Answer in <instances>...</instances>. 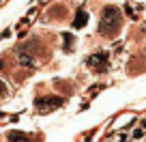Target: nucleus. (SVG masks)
Returning a JSON list of instances; mask_svg holds the SVG:
<instances>
[{
  "label": "nucleus",
  "mask_w": 146,
  "mask_h": 142,
  "mask_svg": "<svg viewBox=\"0 0 146 142\" xmlns=\"http://www.w3.org/2000/svg\"><path fill=\"white\" fill-rule=\"evenodd\" d=\"M101 35L105 37H114L120 30V11L116 7H105L103 9V17H101Z\"/></svg>",
  "instance_id": "obj_1"
},
{
  "label": "nucleus",
  "mask_w": 146,
  "mask_h": 142,
  "mask_svg": "<svg viewBox=\"0 0 146 142\" xmlns=\"http://www.w3.org/2000/svg\"><path fill=\"white\" fill-rule=\"evenodd\" d=\"M64 99H60V97L52 95V97H39V99H35V108L41 112H50L54 110V108H58V105H62Z\"/></svg>",
  "instance_id": "obj_2"
},
{
  "label": "nucleus",
  "mask_w": 146,
  "mask_h": 142,
  "mask_svg": "<svg viewBox=\"0 0 146 142\" xmlns=\"http://www.w3.org/2000/svg\"><path fill=\"white\" fill-rule=\"evenodd\" d=\"M108 58H110L108 54H95V56H90V58L86 60V65L92 67V69H97V71H103V69H108Z\"/></svg>",
  "instance_id": "obj_3"
},
{
  "label": "nucleus",
  "mask_w": 146,
  "mask_h": 142,
  "mask_svg": "<svg viewBox=\"0 0 146 142\" xmlns=\"http://www.w3.org/2000/svg\"><path fill=\"white\" fill-rule=\"evenodd\" d=\"M129 138H131V142H144L146 140V129H142V127H133L131 129V133H129Z\"/></svg>",
  "instance_id": "obj_4"
},
{
  "label": "nucleus",
  "mask_w": 146,
  "mask_h": 142,
  "mask_svg": "<svg viewBox=\"0 0 146 142\" xmlns=\"http://www.w3.org/2000/svg\"><path fill=\"white\" fill-rule=\"evenodd\" d=\"M7 140L9 142H30L26 136H22V133H17V131H11L9 136H7Z\"/></svg>",
  "instance_id": "obj_5"
},
{
  "label": "nucleus",
  "mask_w": 146,
  "mask_h": 142,
  "mask_svg": "<svg viewBox=\"0 0 146 142\" xmlns=\"http://www.w3.org/2000/svg\"><path fill=\"white\" fill-rule=\"evenodd\" d=\"M86 19H88V15L84 13V11H80L78 17H75V22H73V26H75V28H82L84 24H86Z\"/></svg>",
  "instance_id": "obj_6"
},
{
  "label": "nucleus",
  "mask_w": 146,
  "mask_h": 142,
  "mask_svg": "<svg viewBox=\"0 0 146 142\" xmlns=\"http://www.w3.org/2000/svg\"><path fill=\"white\" fill-rule=\"evenodd\" d=\"M19 63L28 65V67H35V60H32V56L26 54V52H22V54H19Z\"/></svg>",
  "instance_id": "obj_7"
},
{
  "label": "nucleus",
  "mask_w": 146,
  "mask_h": 142,
  "mask_svg": "<svg viewBox=\"0 0 146 142\" xmlns=\"http://www.w3.org/2000/svg\"><path fill=\"white\" fill-rule=\"evenodd\" d=\"M140 9H142V7H137V5H131V2H129V5L125 7V11L129 13V17H133V19L137 17V13H135V11H140Z\"/></svg>",
  "instance_id": "obj_8"
},
{
  "label": "nucleus",
  "mask_w": 146,
  "mask_h": 142,
  "mask_svg": "<svg viewBox=\"0 0 146 142\" xmlns=\"http://www.w3.org/2000/svg\"><path fill=\"white\" fill-rule=\"evenodd\" d=\"M135 125H137V127H142V129H146V116H144V119H140Z\"/></svg>",
  "instance_id": "obj_9"
},
{
  "label": "nucleus",
  "mask_w": 146,
  "mask_h": 142,
  "mask_svg": "<svg viewBox=\"0 0 146 142\" xmlns=\"http://www.w3.org/2000/svg\"><path fill=\"white\" fill-rule=\"evenodd\" d=\"M2 95H7V86H5V82H0V97Z\"/></svg>",
  "instance_id": "obj_10"
},
{
  "label": "nucleus",
  "mask_w": 146,
  "mask_h": 142,
  "mask_svg": "<svg viewBox=\"0 0 146 142\" xmlns=\"http://www.w3.org/2000/svg\"><path fill=\"white\" fill-rule=\"evenodd\" d=\"M47 2H50V0H39V5H47Z\"/></svg>",
  "instance_id": "obj_11"
},
{
  "label": "nucleus",
  "mask_w": 146,
  "mask_h": 142,
  "mask_svg": "<svg viewBox=\"0 0 146 142\" xmlns=\"http://www.w3.org/2000/svg\"><path fill=\"white\" fill-rule=\"evenodd\" d=\"M0 2H2V0H0Z\"/></svg>",
  "instance_id": "obj_12"
},
{
  "label": "nucleus",
  "mask_w": 146,
  "mask_h": 142,
  "mask_svg": "<svg viewBox=\"0 0 146 142\" xmlns=\"http://www.w3.org/2000/svg\"><path fill=\"white\" fill-rule=\"evenodd\" d=\"M144 142H146V140H144Z\"/></svg>",
  "instance_id": "obj_13"
},
{
  "label": "nucleus",
  "mask_w": 146,
  "mask_h": 142,
  "mask_svg": "<svg viewBox=\"0 0 146 142\" xmlns=\"http://www.w3.org/2000/svg\"><path fill=\"white\" fill-rule=\"evenodd\" d=\"M114 142H116V140H114Z\"/></svg>",
  "instance_id": "obj_14"
}]
</instances>
